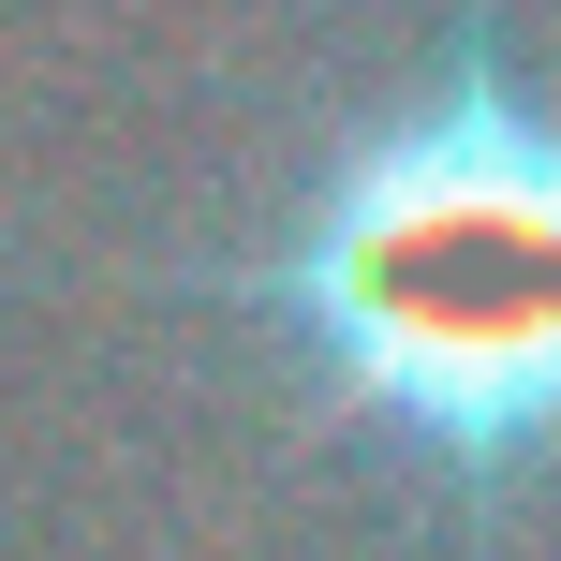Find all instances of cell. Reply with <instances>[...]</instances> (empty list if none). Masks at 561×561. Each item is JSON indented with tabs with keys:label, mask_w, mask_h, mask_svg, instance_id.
<instances>
[{
	"label": "cell",
	"mask_w": 561,
	"mask_h": 561,
	"mask_svg": "<svg viewBox=\"0 0 561 561\" xmlns=\"http://www.w3.org/2000/svg\"><path fill=\"white\" fill-rule=\"evenodd\" d=\"M178 296L222 310L296 428L444 533V561H517V533L561 517V75L517 59L503 0H444Z\"/></svg>",
	"instance_id": "cell-1"
}]
</instances>
